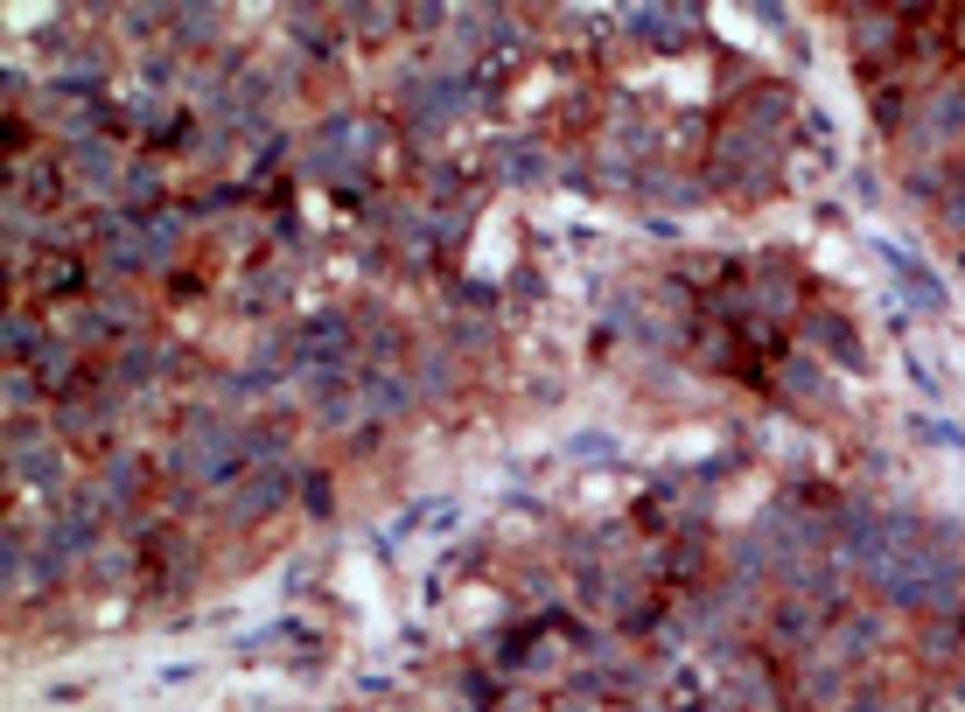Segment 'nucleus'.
Returning <instances> with one entry per match:
<instances>
[{
    "mask_svg": "<svg viewBox=\"0 0 965 712\" xmlns=\"http://www.w3.org/2000/svg\"><path fill=\"white\" fill-rule=\"evenodd\" d=\"M245 448H259V440H245L232 419H217V412H197L182 427V440H176V454H168V461H176L182 475H197V483H232Z\"/></svg>",
    "mask_w": 965,
    "mask_h": 712,
    "instance_id": "1",
    "label": "nucleus"
},
{
    "mask_svg": "<svg viewBox=\"0 0 965 712\" xmlns=\"http://www.w3.org/2000/svg\"><path fill=\"white\" fill-rule=\"evenodd\" d=\"M371 147H378V126L371 120H329L308 147V168L315 176H336V182H357L371 168Z\"/></svg>",
    "mask_w": 965,
    "mask_h": 712,
    "instance_id": "2",
    "label": "nucleus"
},
{
    "mask_svg": "<svg viewBox=\"0 0 965 712\" xmlns=\"http://www.w3.org/2000/svg\"><path fill=\"white\" fill-rule=\"evenodd\" d=\"M280 496H288V468L273 461V468H259L253 483H238V489H232V517H238V524H253V517H267Z\"/></svg>",
    "mask_w": 965,
    "mask_h": 712,
    "instance_id": "3",
    "label": "nucleus"
},
{
    "mask_svg": "<svg viewBox=\"0 0 965 712\" xmlns=\"http://www.w3.org/2000/svg\"><path fill=\"white\" fill-rule=\"evenodd\" d=\"M8 454H14V475H22V483H64V468H56V448H49V440H35L29 427H14V433H8Z\"/></svg>",
    "mask_w": 965,
    "mask_h": 712,
    "instance_id": "4",
    "label": "nucleus"
},
{
    "mask_svg": "<svg viewBox=\"0 0 965 712\" xmlns=\"http://www.w3.org/2000/svg\"><path fill=\"white\" fill-rule=\"evenodd\" d=\"M476 99V91L462 84V77H434V84L420 91V126H441V120H456V112Z\"/></svg>",
    "mask_w": 965,
    "mask_h": 712,
    "instance_id": "5",
    "label": "nucleus"
},
{
    "mask_svg": "<svg viewBox=\"0 0 965 712\" xmlns=\"http://www.w3.org/2000/svg\"><path fill=\"white\" fill-rule=\"evenodd\" d=\"M630 29L643 43H678L693 29V8H630Z\"/></svg>",
    "mask_w": 965,
    "mask_h": 712,
    "instance_id": "6",
    "label": "nucleus"
},
{
    "mask_svg": "<svg viewBox=\"0 0 965 712\" xmlns=\"http://www.w3.org/2000/svg\"><path fill=\"white\" fill-rule=\"evenodd\" d=\"M301 342H308V350H301L308 363H344L350 357V329H344V321H315Z\"/></svg>",
    "mask_w": 965,
    "mask_h": 712,
    "instance_id": "7",
    "label": "nucleus"
},
{
    "mask_svg": "<svg viewBox=\"0 0 965 712\" xmlns=\"http://www.w3.org/2000/svg\"><path fill=\"white\" fill-rule=\"evenodd\" d=\"M70 168H78L85 182H99V189H105L112 176H120V154H112L105 140H78V154H70Z\"/></svg>",
    "mask_w": 965,
    "mask_h": 712,
    "instance_id": "8",
    "label": "nucleus"
},
{
    "mask_svg": "<svg viewBox=\"0 0 965 712\" xmlns=\"http://www.w3.org/2000/svg\"><path fill=\"white\" fill-rule=\"evenodd\" d=\"M315 419H322V427H350V419H357V398L344 392V384H315Z\"/></svg>",
    "mask_w": 965,
    "mask_h": 712,
    "instance_id": "9",
    "label": "nucleus"
},
{
    "mask_svg": "<svg viewBox=\"0 0 965 712\" xmlns=\"http://www.w3.org/2000/svg\"><path fill=\"white\" fill-rule=\"evenodd\" d=\"M364 406L392 419V412H406V406H413V384H400V377H371V384H364Z\"/></svg>",
    "mask_w": 965,
    "mask_h": 712,
    "instance_id": "10",
    "label": "nucleus"
},
{
    "mask_svg": "<svg viewBox=\"0 0 965 712\" xmlns=\"http://www.w3.org/2000/svg\"><path fill=\"white\" fill-rule=\"evenodd\" d=\"M497 161H504V176H518V182H539V176H546V154H539V147H525V140H510Z\"/></svg>",
    "mask_w": 965,
    "mask_h": 712,
    "instance_id": "11",
    "label": "nucleus"
},
{
    "mask_svg": "<svg viewBox=\"0 0 965 712\" xmlns=\"http://www.w3.org/2000/svg\"><path fill=\"white\" fill-rule=\"evenodd\" d=\"M784 392H790V398H826V377L811 371V357H790V363H784Z\"/></svg>",
    "mask_w": 965,
    "mask_h": 712,
    "instance_id": "12",
    "label": "nucleus"
},
{
    "mask_svg": "<svg viewBox=\"0 0 965 712\" xmlns=\"http://www.w3.org/2000/svg\"><path fill=\"white\" fill-rule=\"evenodd\" d=\"M161 363H168L161 350H147V342H134V350H126V357H120V377H126V384H141V377H155V371H161Z\"/></svg>",
    "mask_w": 965,
    "mask_h": 712,
    "instance_id": "13",
    "label": "nucleus"
},
{
    "mask_svg": "<svg viewBox=\"0 0 965 712\" xmlns=\"http://www.w3.org/2000/svg\"><path fill=\"white\" fill-rule=\"evenodd\" d=\"M811 336H819V342H832V350H840L846 363H861V350H854V329H846V321H832V315H819V321H811Z\"/></svg>",
    "mask_w": 965,
    "mask_h": 712,
    "instance_id": "14",
    "label": "nucleus"
},
{
    "mask_svg": "<svg viewBox=\"0 0 965 712\" xmlns=\"http://www.w3.org/2000/svg\"><path fill=\"white\" fill-rule=\"evenodd\" d=\"M35 371H43L49 384H64L70 377V342H43V350H35Z\"/></svg>",
    "mask_w": 965,
    "mask_h": 712,
    "instance_id": "15",
    "label": "nucleus"
},
{
    "mask_svg": "<svg viewBox=\"0 0 965 712\" xmlns=\"http://www.w3.org/2000/svg\"><path fill=\"white\" fill-rule=\"evenodd\" d=\"M8 350H14V357H22V350H43V342H35V329H29V315L8 321Z\"/></svg>",
    "mask_w": 965,
    "mask_h": 712,
    "instance_id": "16",
    "label": "nucleus"
},
{
    "mask_svg": "<svg viewBox=\"0 0 965 712\" xmlns=\"http://www.w3.org/2000/svg\"><path fill=\"white\" fill-rule=\"evenodd\" d=\"M134 483H141V468H134V461H112V496H134Z\"/></svg>",
    "mask_w": 965,
    "mask_h": 712,
    "instance_id": "17",
    "label": "nucleus"
},
{
    "mask_svg": "<svg viewBox=\"0 0 965 712\" xmlns=\"http://www.w3.org/2000/svg\"><path fill=\"white\" fill-rule=\"evenodd\" d=\"M126 196H134V203L155 196V168H134V176H126Z\"/></svg>",
    "mask_w": 965,
    "mask_h": 712,
    "instance_id": "18",
    "label": "nucleus"
}]
</instances>
